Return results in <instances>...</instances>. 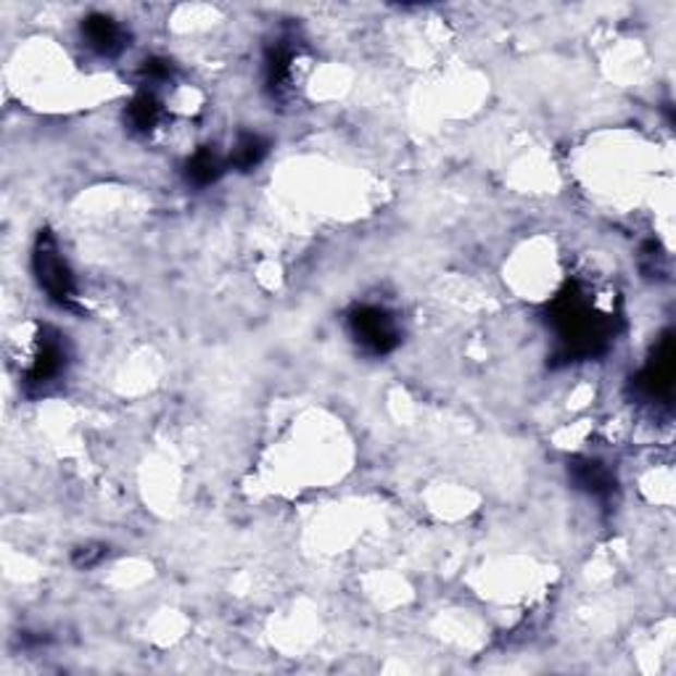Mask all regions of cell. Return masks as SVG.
<instances>
[{"instance_id": "obj_10", "label": "cell", "mask_w": 676, "mask_h": 676, "mask_svg": "<svg viewBox=\"0 0 676 676\" xmlns=\"http://www.w3.org/2000/svg\"><path fill=\"white\" fill-rule=\"evenodd\" d=\"M225 169H228V159H222L212 146H204L185 161V180L193 188L215 185L225 174Z\"/></svg>"}, {"instance_id": "obj_9", "label": "cell", "mask_w": 676, "mask_h": 676, "mask_svg": "<svg viewBox=\"0 0 676 676\" xmlns=\"http://www.w3.org/2000/svg\"><path fill=\"white\" fill-rule=\"evenodd\" d=\"M124 119H128L130 130L133 133H154L156 128L161 124V119H165V106H161L159 96H156V90H141L137 96L130 101L128 111H124Z\"/></svg>"}, {"instance_id": "obj_3", "label": "cell", "mask_w": 676, "mask_h": 676, "mask_svg": "<svg viewBox=\"0 0 676 676\" xmlns=\"http://www.w3.org/2000/svg\"><path fill=\"white\" fill-rule=\"evenodd\" d=\"M347 330L362 352L384 357L402 341V328L389 310L375 304H360L347 315Z\"/></svg>"}, {"instance_id": "obj_4", "label": "cell", "mask_w": 676, "mask_h": 676, "mask_svg": "<svg viewBox=\"0 0 676 676\" xmlns=\"http://www.w3.org/2000/svg\"><path fill=\"white\" fill-rule=\"evenodd\" d=\"M67 365H69V349L64 336H61L59 330L43 325V328L37 330L27 367H24L22 373L24 389L33 394L35 391L46 394L56 381L67 373Z\"/></svg>"}, {"instance_id": "obj_2", "label": "cell", "mask_w": 676, "mask_h": 676, "mask_svg": "<svg viewBox=\"0 0 676 676\" xmlns=\"http://www.w3.org/2000/svg\"><path fill=\"white\" fill-rule=\"evenodd\" d=\"M33 273L40 291L51 299L56 306L64 310H74L77 304V278H74L72 267L61 254L59 241H56L51 230H40L33 246Z\"/></svg>"}, {"instance_id": "obj_11", "label": "cell", "mask_w": 676, "mask_h": 676, "mask_svg": "<svg viewBox=\"0 0 676 676\" xmlns=\"http://www.w3.org/2000/svg\"><path fill=\"white\" fill-rule=\"evenodd\" d=\"M267 152H270V143L265 135L259 133H241L236 137L233 148H230L228 165L238 169V172H252L254 167H259L265 161Z\"/></svg>"}, {"instance_id": "obj_6", "label": "cell", "mask_w": 676, "mask_h": 676, "mask_svg": "<svg viewBox=\"0 0 676 676\" xmlns=\"http://www.w3.org/2000/svg\"><path fill=\"white\" fill-rule=\"evenodd\" d=\"M80 33H83L85 46L96 56H101V59H114V56L128 48V33H124V27L106 14L85 16Z\"/></svg>"}, {"instance_id": "obj_1", "label": "cell", "mask_w": 676, "mask_h": 676, "mask_svg": "<svg viewBox=\"0 0 676 676\" xmlns=\"http://www.w3.org/2000/svg\"><path fill=\"white\" fill-rule=\"evenodd\" d=\"M547 323L555 330V341H558L555 354L563 362L603 354L616 336V317L600 310L594 297L581 286H568L566 291L558 293V299L550 306Z\"/></svg>"}, {"instance_id": "obj_12", "label": "cell", "mask_w": 676, "mask_h": 676, "mask_svg": "<svg viewBox=\"0 0 676 676\" xmlns=\"http://www.w3.org/2000/svg\"><path fill=\"white\" fill-rule=\"evenodd\" d=\"M143 80H146L148 90H154L156 85H165L172 80V61L167 59H148L143 64Z\"/></svg>"}, {"instance_id": "obj_5", "label": "cell", "mask_w": 676, "mask_h": 676, "mask_svg": "<svg viewBox=\"0 0 676 676\" xmlns=\"http://www.w3.org/2000/svg\"><path fill=\"white\" fill-rule=\"evenodd\" d=\"M299 53L293 48V40H275L265 53V90L270 93L273 101H283L291 93L293 77H297V64Z\"/></svg>"}, {"instance_id": "obj_13", "label": "cell", "mask_w": 676, "mask_h": 676, "mask_svg": "<svg viewBox=\"0 0 676 676\" xmlns=\"http://www.w3.org/2000/svg\"><path fill=\"white\" fill-rule=\"evenodd\" d=\"M106 558V547L104 544H85V547L74 550V566L77 568H93L98 566Z\"/></svg>"}, {"instance_id": "obj_7", "label": "cell", "mask_w": 676, "mask_h": 676, "mask_svg": "<svg viewBox=\"0 0 676 676\" xmlns=\"http://www.w3.org/2000/svg\"><path fill=\"white\" fill-rule=\"evenodd\" d=\"M672 378H674L672 338H663L661 352L653 354V360L648 362V367L637 375V381H635L637 394H642L644 399L668 397V391H672Z\"/></svg>"}, {"instance_id": "obj_8", "label": "cell", "mask_w": 676, "mask_h": 676, "mask_svg": "<svg viewBox=\"0 0 676 676\" xmlns=\"http://www.w3.org/2000/svg\"><path fill=\"white\" fill-rule=\"evenodd\" d=\"M568 475H571L576 490L587 492L590 497L608 499L611 494L616 492V479H613V473L600 460H590V457L574 460L571 466H568Z\"/></svg>"}]
</instances>
